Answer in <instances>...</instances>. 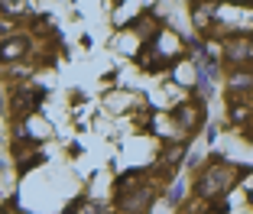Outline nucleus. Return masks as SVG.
I'll return each instance as SVG.
<instances>
[{
	"label": "nucleus",
	"mask_w": 253,
	"mask_h": 214,
	"mask_svg": "<svg viewBox=\"0 0 253 214\" xmlns=\"http://www.w3.org/2000/svg\"><path fill=\"white\" fill-rule=\"evenodd\" d=\"M42 101H45V88H39V85H33V82L13 88V111L20 114V117H36Z\"/></svg>",
	"instance_id": "2"
},
{
	"label": "nucleus",
	"mask_w": 253,
	"mask_h": 214,
	"mask_svg": "<svg viewBox=\"0 0 253 214\" xmlns=\"http://www.w3.org/2000/svg\"><path fill=\"white\" fill-rule=\"evenodd\" d=\"M198 117H201V111L195 107V104H182L179 111H175V120H179V124L185 127V130H192V127L198 124Z\"/></svg>",
	"instance_id": "4"
},
{
	"label": "nucleus",
	"mask_w": 253,
	"mask_h": 214,
	"mask_svg": "<svg viewBox=\"0 0 253 214\" xmlns=\"http://www.w3.org/2000/svg\"><path fill=\"white\" fill-rule=\"evenodd\" d=\"M153 198H156V185L149 182L146 169H133L130 175H124L117 182V205L126 214H146Z\"/></svg>",
	"instance_id": "1"
},
{
	"label": "nucleus",
	"mask_w": 253,
	"mask_h": 214,
	"mask_svg": "<svg viewBox=\"0 0 253 214\" xmlns=\"http://www.w3.org/2000/svg\"><path fill=\"white\" fill-rule=\"evenodd\" d=\"M23 55H30V39H23V36L0 39V65H10V62H20Z\"/></svg>",
	"instance_id": "3"
}]
</instances>
